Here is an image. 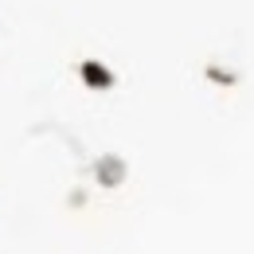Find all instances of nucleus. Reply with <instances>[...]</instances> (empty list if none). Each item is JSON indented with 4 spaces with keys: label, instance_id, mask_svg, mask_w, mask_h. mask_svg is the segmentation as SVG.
Instances as JSON below:
<instances>
[{
    "label": "nucleus",
    "instance_id": "nucleus-1",
    "mask_svg": "<svg viewBox=\"0 0 254 254\" xmlns=\"http://www.w3.org/2000/svg\"><path fill=\"white\" fill-rule=\"evenodd\" d=\"M118 168H122L118 160H106V164H102V180H118Z\"/></svg>",
    "mask_w": 254,
    "mask_h": 254
}]
</instances>
